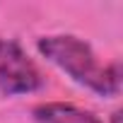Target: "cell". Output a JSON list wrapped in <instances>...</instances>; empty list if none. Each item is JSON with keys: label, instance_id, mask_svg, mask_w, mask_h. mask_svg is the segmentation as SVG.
<instances>
[{"label": "cell", "instance_id": "cell-2", "mask_svg": "<svg viewBox=\"0 0 123 123\" xmlns=\"http://www.w3.org/2000/svg\"><path fill=\"white\" fill-rule=\"evenodd\" d=\"M43 85L39 68L29 60V55L15 43L0 39V89L5 94H29Z\"/></svg>", "mask_w": 123, "mask_h": 123}, {"label": "cell", "instance_id": "cell-4", "mask_svg": "<svg viewBox=\"0 0 123 123\" xmlns=\"http://www.w3.org/2000/svg\"><path fill=\"white\" fill-rule=\"evenodd\" d=\"M118 116H121V113H113V123H118Z\"/></svg>", "mask_w": 123, "mask_h": 123}, {"label": "cell", "instance_id": "cell-1", "mask_svg": "<svg viewBox=\"0 0 123 123\" xmlns=\"http://www.w3.org/2000/svg\"><path fill=\"white\" fill-rule=\"evenodd\" d=\"M39 51L58 65L63 73H68L75 82L94 89L97 94H116L121 85V70L118 65H99V60L89 43L80 41L77 36H43L39 41Z\"/></svg>", "mask_w": 123, "mask_h": 123}, {"label": "cell", "instance_id": "cell-3", "mask_svg": "<svg viewBox=\"0 0 123 123\" xmlns=\"http://www.w3.org/2000/svg\"><path fill=\"white\" fill-rule=\"evenodd\" d=\"M34 118L39 123H101L92 111L73 104H41L34 109Z\"/></svg>", "mask_w": 123, "mask_h": 123}]
</instances>
